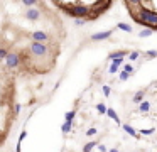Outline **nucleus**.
<instances>
[{
    "mask_svg": "<svg viewBox=\"0 0 157 152\" xmlns=\"http://www.w3.org/2000/svg\"><path fill=\"white\" fill-rule=\"evenodd\" d=\"M125 5L128 9L130 15H132V19L139 25L157 30V12H150V10L144 9L140 5V0H128V2H125Z\"/></svg>",
    "mask_w": 157,
    "mask_h": 152,
    "instance_id": "nucleus-1",
    "label": "nucleus"
},
{
    "mask_svg": "<svg viewBox=\"0 0 157 152\" xmlns=\"http://www.w3.org/2000/svg\"><path fill=\"white\" fill-rule=\"evenodd\" d=\"M61 10H64L68 15L75 17V19H88L90 12H91V3L85 2H54Z\"/></svg>",
    "mask_w": 157,
    "mask_h": 152,
    "instance_id": "nucleus-2",
    "label": "nucleus"
},
{
    "mask_svg": "<svg viewBox=\"0 0 157 152\" xmlns=\"http://www.w3.org/2000/svg\"><path fill=\"white\" fill-rule=\"evenodd\" d=\"M108 7H112V2H108V0H106V2H93L91 3V12H90V15H88V19H86V20L98 19V17L101 15Z\"/></svg>",
    "mask_w": 157,
    "mask_h": 152,
    "instance_id": "nucleus-3",
    "label": "nucleus"
},
{
    "mask_svg": "<svg viewBox=\"0 0 157 152\" xmlns=\"http://www.w3.org/2000/svg\"><path fill=\"white\" fill-rule=\"evenodd\" d=\"M29 53L32 54V57H36V59H39V57H46L49 53V47L46 46V44H39V42H32L31 46H29Z\"/></svg>",
    "mask_w": 157,
    "mask_h": 152,
    "instance_id": "nucleus-4",
    "label": "nucleus"
},
{
    "mask_svg": "<svg viewBox=\"0 0 157 152\" xmlns=\"http://www.w3.org/2000/svg\"><path fill=\"white\" fill-rule=\"evenodd\" d=\"M31 39L32 42H39V44H44L49 41V34L44 32V30H34V32L31 34Z\"/></svg>",
    "mask_w": 157,
    "mask_h": 152,
    "instance_id": "nucleus-5",
    "label": "nucleus"
},
{
    "mask_svg": "<svg viewBox=\"0 0 157 152\" xmlns=\"http://www.w3.org/2000/svg\"><path fill=\"white\" fill-rule=\"evenodd\" d=\"M19 64H21V56L17 53H10L5 57V66L7 68H17Z\"/></svg>",
    "mask_w": 157,
    "mask_h": 152,
    "instance_id": "nucleus-6",
    "label": "nucleus"
},
{
    "mask_svg": "<svg viewBox=\"0 0 157 152\" xmlns=\"http://www.w3.org/2000/svg\"><path fill=\"white\" fill-rule=\"evenodd\" d=\"M112 34H113V30H103V32H96V34H93V36H91V41H105V39H108Z\"/></svg>",
    "mask_w": 157,
    "mask_h": 152,
    "instance_id": "nucleus-7",
    "label": "nucleus"
},
{
    "mask_svg": "<svg viewBox=\"0 0 157 152\" xmlns=\"http://www.w3.org/2000/svg\"><path fill=\"white\" fill-rule=\"evenodd\" d=\"M25 19L37 20L39 19V10L37 9H27V12H25Z\"/></svg>",
    "mask_w": 157,
    "mask_h": 152,
    "instance_id": "nucleus-8",
    "label": "nucleus"
},
{
    "mask_svg": "<svg viewBox=\"0 0 157 152\" xmlns=\"http://www.w3.org/2000/svg\"><path fill=\"white\" fill-rule=\"evenodd\" d=\"M122 127H123V130H125L127 134L130 135V137H133V138H139V134H137V130L132 127V125H128V123H123Z\"/></svg>",
    "mask_w": 157,
    "mask_h": 152,
    "instance_id": "nucleus-9",
    "label": "nucleus"
},
{
    "mask_svg": "<svg viewBox=\"0 0 157 152\" xmlns=\"http://www.w3.org/2000/svg\"><path fill=\"white\" fill-rule=\"evenodd\" d=\"M123 63V57H122V59H113V63L112 64H110V73H117V71H118V68H120V64H122Z\"/></svg>",
    "mask_w": 157,
    "mask_h": 152,
    "instance_id": "nucleus-10",
    "label": "nucleus"
},
{
    "mask_svg": "<svg viewBox=\"0 0 157 152\" xmlns=\"http://www.w3.org/2000/svg\"><path fill=\"white\" fill-rule=\"evenodd\" d=\"M144 96H145V91H144V90H140V91H137V93L135 95H133V103H142V101H144Z\"/></svg>",
    "mask_w": 157,
    "mask_h": 152,
    "instance_id": "nucleus-11",
    "label": "nucleus"
},
{
    "mask_svg": "<svg viewBox=\"0 0 157 152\" xmlns=\"http://www.w3.org/2000/svg\"><path fill=\"white\" fill-rule=\"evenodd\" d=\"M149 110H150V101L144 100L142 103L139 105V111H140V113H145V111H149Z\"/></svg>",
    "mask_w": 157,
    "mask_h": 152,
    "instance_id": "nucleus-12",
    "label": "nucleus"
},
{
    "mask_svg": "<svg viewBox=\"0 0 157 152\" xmlns=\"http://www.w3.org/2000/svg\"><path fill=\"white\" fill-rule=\"evenodd\" d=\"M127 56V51H117V53H112L110 54V59H122V57Z\"/></svg>",
    "mask_w": 157,
    "mask_h": 152,
    "instance_id": "nucleus-13",
    "label": "nucleus"
},
{
    "mask_svg": "<svg viewBox=\"0 0 157 152\" xmlns=\"http://www.w3.org/2000/svg\"><path fill=\"white\" fill-rule=\"evenodd\" d=\"M106 115H108L110 118H113V120H115L117 123L120 125V118H118V115H117V111L113 110V108H108V111H106Z\"/></svg>",
    "mask_w": 157,
    "mask_h": 152,
    "instance_id": "nucleus-14",
    "label": "nucleus"
},
{
    "mask_svg": "<svg viewBox=\"0 0 157 152\" xmlns=\"http://www.w3.org/2000/svg\"><path fill=\"white\" fill-rule=\"evenodd\" d=\"M96 145H98V142H88V144H85V147H83V152H91L93 149L96 147Z\"/></svg>",
    "mask_w": 157,
    "mask_h": 152,
    "instance_id": "nucleus-15",
    "label": "nucleus"
},
{
    "mask_svg": "<svg viewBox=\"0 0 157 152\" xmlns=\"http://www.w3.org/2000/svg\"><path fill=\"white\" fill-rule=\"evenodd\" d=\"M117 27H118L120 30H123V32H132V27H130L128 24H125V22H118Z\"/></svg>",
    "mask_w": 157,
    "mask_h": 152,
    "instance_id": "nucleus-16",
    "label": "nucleus"
},
{
    "mask_svg": "<svg viewBox=\"0 0 157 152\" xmlns=\"http://www.w3.org/2000/svg\"><path fill=\"white\" fill-rule=\"evenodd\" d=\"M71 128H73L71 122H64V123H63V127H61V130H63V134H69V132H71Z\"/></svg>",
    "mask_w": 157,
    "mask_h": 152,
    "instance_id": "nucleus-17",
    "label": "nucleus"
},
{
    "mask_svg": "<svg viewBox=\"0 0 157 152\" xmlns=\"http://www.w3.org/2000/svg\"><path fill=\"white\" fill-rule=\"evenodd\" d=\"M76 117V111L73 110V111H66V115H64V122H71L73 123V118Z\"/></svg>",
    "mask_w": 157,
    "mask_h": 152,
    "instance_id": "nucleus-18",
    "label": "nucleus"
},
{
    "mask_svg": "<svg viewBox=\"0 0 157 152\" xmlns=\"http://www.w3.org/2000/svg\"><path fill=\"white\" fill-rule=\"evenodd\" d=\"M152 32H154L152 29H144V30H140V32H139V36L140 37H149V36H152Z\"/></svg>",
    "mask_w": 157,
    "mask_h": 152,
    "instance_id": "nucleus-19",
    "label": "nucleus"
},
{
    "mask_svg": "<svg viewBox=\"0 0 157 152\" xmlns=\"http://www.w3.org/2000/svg\"><path fill=\"white\" fill-rule=\"evenodd\" d=\"M155 132V128H140V134L142 135H152Z\"/></svg>",
    "mask_w": 157,
    "mask_h": 152,
    "instance_id": "nucleus-20",
    "label": "nucleus"
},
{
    "mask_svg": "<svg viewBox=\"0 0 157 152\" xmlns=\"http://www.w3.org/2000/svg\"><path fill=\"white\" fill-rule=\"evenodd\" d=\"M96 110H98L100 113H106V111H108V108L105 107V103H98V105H96Z\"/></svg>",
    "mask_w": 157,
    "mask_h": 152,
    "instance_id": "nucleus-21",
    "label": "nucleus"
},
{
    "mask_svg": "<svg viewBox=\"0 0 157 152\" xmlns=\"http://www.w3.org/2000/svg\"><path fill=\"white\" fill-rule=\"evenodd\" d=\"M9 54H10V53H9V51L5 49V47H0V59H5V57H7Z\"/></svg>",
    "mask_w": 157,
    "mask_h": 152,
    "instance_id": "nucleus-22",
    "label": "nucleus"
},
{
    "mask_svg": "<svg viewBox=\"0 0 157 152\" xmlns=\"http://www.w3.org/2000/svg\"><path fill=\"white\" fill-rule=\"evenodd\" d=\"M139 56H140V51H133V53L128 54V59H130V61H135Z\"/></svg>",
    "mask_w": 157,
    "mask_h": 152,
    "instance_id": "nucleus-23",
    "label": "nucleus"
},
{
    "mask_svg": "<svg viewBox=\"0 0 157 152\" xmlns=\"http://www.w3.org/2000/svg\"><path fill=\"white\" fill-rule=\"evenodd\" d=\"M101 90H103V95H105V96H110V93H112V88H110V86H106V84H105Z\"/></svg>",
    "mask_w": 157,
    "mask_h": 152,
    "instance_id": "nucleus-24",
    "label": "nucleus"
},
{
    "mask_svg": "<svg viewBox=\"0 0 157 152\" xmlns=\"http://www.w3.org/2000/svg\"><path fill=\"white\" fill-rule=\"evenodd\" d=\"M128 76H130V74L127 73V71H122V73H120V81H125V80H128Z\"/></svg>",
    "mask_w": 157,
    "mask_h": 152,
    "instance_id": "nucleus-25",
    "label": "nucleus"
},
{
    "mask_svg": "<svg viewBox=\"0 0 157 152\" xmlns=\"http://www.w3.org/2000/svg\"><path fill=\"white\" fill-rule=\"evenodd\" d=\"M22 3H24L25 7H34L36 5V0H24Z\"/></svg>",
    "mask_w": 157,
    "mask_h": 152,
    "instance_id": "nucleus-26",
    "label": "nucleus"
},
{
    "mask_svg": "<svg viewBox=\"0 0 157 152\" xmlns=\"http://www.w3.org/2000/svg\"><path fill=\"white\" fill-rule=\"evenodd\" d=\"M123 71H127V73H132V71H133V66H132V64H125V68H123Z\"/></svg>",
    "mask_w": 157,
    "mask_h": 152,
    "instance_id": "nucleus-27",
    "label": "nucleus"
},
{
    "mask_svg": "<svg viewBox=\"0 0 157 152\" xmlns=\"http://www.w3.org/2000/svg\"><path fill=\"white\" fill-rule=\"evenodd\" d=\"M147 57H157V51H147Z\"/></svg>",
    "mask_w": 157,
    "mask_h": 152,
    "instance_id": "nucleus-28",
    "label": "nucleus"
},
{
    "mask_svg": "<svg viewBox=\"0 0 157 152\" xmlns=\"http://www.w3.org/2000/svg\"><path fill=\"white\" fill-rule=\"evenodd\" d=\"M14 110H15V113H21L22 105H21V103H15V105H14Z\"/></svg>",
    "mask_w": 157,
    "mask_h": 152,
    "instance_id": "nucleus-29",
    "label": "nucleus"
},
{
    "mask_svg": "<svg viewBox=\"0 0 157 152\" xmlns=\"http://www.w3.org/2000/svg\"><path fill=\"white\" fill-rule=\"evenodd\" d=\"M25 137H27V130H22V132H21V137H19V142H22Z\"/></svg>",
    "mask_w": 157,
    "mask_h": 152,
    "instance_id": "nucleus-30",
    "label": "nucleus"
},
{
    "mask_svg": "<svg viewBox=\"0 0 157 152\" xmlns=\"http://www.w3.org/2000/svg\"><path fill=\"white\" fill-rule=\"evenodd\" d=\"M96 132H98V130H96L95 127H91V128H90V130H86V135H95Z\"/></svg>",
    "mask_w": 157,
    "mask_h": 152,
    "instance_id": "nucleus-31",
    "label": "nucleus"
},
{
    "mask_svg": "<svg viewBox=\"0 0 157 152\" xmlns=\"http://www.w3.org/2000/svg\"><path fill=\"white\" fill-rule=\"evenodd\" d=\"M85 22H86V19H76V22H75V24H76V25H83Z\"/></svg>",
    "mask_w": 157,
    "mask_h": 152,
    "instance_id": "nucleus-32",
    "label": "nucleus"
},
{
    "mask_svg": "<svg viewBox=\"0 0 157 152\" xmlns=\"http://www.w3.org/2000/svg\"><path fill=\"white\" fill-rule=\"evenodd\" d=\"M98 147H100V152H106V147H105V145H98Z\"/></svg>",
    "mask_w": 157,
    "mask_h": 152,
    "instance_id": "nucleus-33",
    "label": "nucleus"
},
{
    "mask_svg": "<svg viewBox=\"0 0 157 152\" xmlns=\"http://www.w3.org/2000/svg\"><path fill=\"white\" fill-rule=\"evenodd\" d=\"M110 152H118V149H110Z\"/></svg>",
    "mask_w": 157,
    "mask_h": 152,
    "instance_id": "nucleus-34",
    "label": "nucleus"
}]
</instances>
